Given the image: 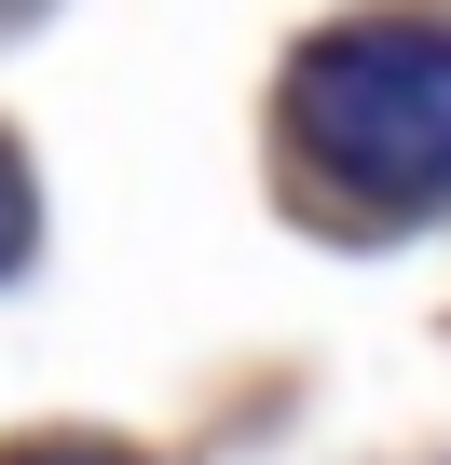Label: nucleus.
Here are the masks:
<instances>
[{
    "label": "nucleus",
    "mask_w": 451,
    "mask_h": 465,
    "mask_svg": "<svg viewBox=\"0 0 451 465\" xmlns=\"http://www.w3.org/2000/svg\"><path fill=\"white\" fill-rule=\"evenodd\" d=\"M28 261V178H15V151H0V274Z\"/></svg>",
    "instance_id": "2"
},
{
    "label": "nucleus",
    "mask_w": 451,
    "mask_h": 465,
    "mask_svg": "<svg viewBox=\"0 0 451 465\" xmlns=\"http://www.w3.org/2000/svg\"><path fill=\"white\" fill-rule=\"evenodd\" d=\"M0 465H123V451H83V438H55V451H0Z\"/></svg>",
    "instance_id": "3"
},
{
    "label": "nucleus",
    "mask_w": 451,
    "mask_h": 465,
    "mask_svg": "<svg viewBox=\"0 0 451 465\" xmlns=\"http://www.w3.org/2000/svg\"><path fill=\"white\" fill-rule=\"evenodd\" d=\"M288 137L301 164L369 205V219H424L451 192V28L383 15V28H328L288 69Z\"/></svg>",
    "instance_id": "1"
}]
</instances>
